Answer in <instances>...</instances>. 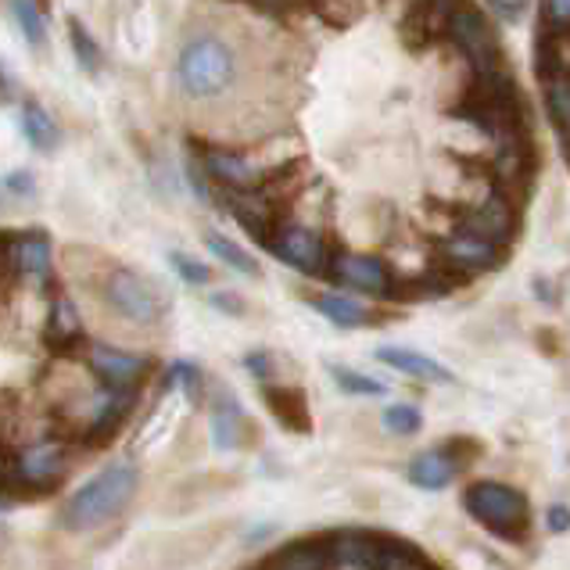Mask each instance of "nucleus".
<instances>
[{"label":"nucleus","instance_id":"nucleus-10","mask_svg":"<svg viewBox=\"0 0 570 570\" xmlns=\"http://www.w3.org/2000/svg\"><path fill=\"white\" fill-rule=\"evenodd\" d=\"M87 366L101 377L105 384H111L116 391H134L144 377H148L151 363L144 355L122 352V348H108V345H90L83 348Z\"/></svg>","mask_w":570,"mask_h":570},{"label":"nucleus","instance_id":"nucleus-7","mask_svg":"<svg viewBox=\"0 0 570 570\" xmlns=\"http://www.w3.org/2000/svg\"><path fill=\"white\" fill-rule=\"evenodd\" d=\"M442 258H445V266L455 273V276H474V273H488V269H495L499 266V258H502V248L495 240H488L474 230H463V226H455L452 234L442 237Z\"/></svg>","mask_w":570,"mask_h":570},{"label":"nucleus","instance_id":"nucleus-18","mask_svg":"<svg viewBox=\"0 0 570 570\" xmlns=\"http://www.w3.org/2000/svg\"><path fill=\"white\" fill-rule=\"evenodd\" d=\"M11 263L26 276H47L51 269V244L43 234H26L11 244Z\"/></svg>","mask_w":570,"mask_h":570},{"label":"nucleus","instance_id":"nucleus-26","mask_svg":"<svg viewBox=\"0 0 570 570\" xmlns=\"http://www.w3.org/2000/svg\"><path fill=\"white\" fill-rule=\"evenodd\" d=\"M384 428L391 434H416L420 431V410H413V405H387Z\"/></svg>","mask_w":570,"mask_h":570},{"label":"nucleus","instance_id":"nucleus-15","mask_svg":"<svg viewBox=\"0 0 570 570\" xmlns=\"http://www.w3.org/2000/svg\"><path fill=\"white\" fill-rule=\"evenodd\" d=\"M460 466L463 463L455 460L449 449H434V452L416 455L413 466H410V481L420 484V488H445L455 478V470H460Z\"/></svg>","mask_w":570,"mask_h":570},{"label":"nucleus","instance_id":"nucleus-23","mask_svg":"<svg viewBox=\"0 0 570 570\" xmlns=\"http://www.w3.org/2000/svg\"><path fill=\"white\" fill-rule=\"evenodd\" d=\"M205 244H208V252H212V255H219L226 266H234L237 273L258 276V266H255V258H252L248 252H240L237 244H230V240H226V237H219V234H208V237H205Z\"/></svg>","mask_w":570,"mask_h":570},{"label":"nucleus","instance_id":"nucleus-2","mask_svg":"<svg viewBox=\"0 0 570 570\" xmlns=\"http://www.w3.org/2000/svg\"><path fill=\"white\" fill-rule=\"evenodd\" d=\"M323 552H327V567H381V570H413V567H431V560L420 549L405 546L399 539L373 531H341L331 539H320Z\"/></svg>","mask_w":570,"mask_h":570},{"label":"nucleus","instance_id":"nucleus-12","mask_svg":"<svg viewBox=\"0 0 570 570\" xmlns=\"http://www.w3.org/2000/svg\"><path fill=\"white\" fill-rule=\"evenodd\" d=\"M226 205H230V216L244 226V230L263 244L273 237L276 226H281V208H276V202L266 194V184L252 187V190H230L226 194Z\"/></svg>","mask_w":570,"mask_h":570},{"label":"nucleus","instance_id":"nucleus-25","mask_svg":"<svg viewBox=\"0 0 570 570\" xmlns=\"http://www.w3.org/2000/svg\"><path fill=\"white\" fill-rule=\"evenodd\" d=\"M331 373H334V381L348 391V395H384V384L370 381V377H363V373H355V370L331 366Z\"/></svg>","mask_w":570,"mask_h":570},{"label":"nucleus","instance_id":"nucleus-8","mask_svg":"<svg viewBox=\"0 0 570 570\" xmlns=\"http://www.w3.org/2000/svg\"><path fill=\"white\" fill-rule=\"evenodd\" d=\"M269 252L281 258V263L295 266L302 273H323L327 269V244L316 230H308V226H295V223H281L273 230V237L266 240Z\"/></svg>","mask_w":570,"mask_h":570},{"label":"nucleus","instance_id":"nucleus-13","mask_svg":"<svg viewBox=\"0 0 570 570\" xmlns=\"http://www.w3.org/2000/svg\"><path fill=\"white\" fill-rule=\"evenodd\" d=\"M202 166L212 180L230 187V190H252V187H263L266 180H273V176H266V169H258L248 155L223 151V148H205Z\"/></svg>","mask_w":570,"mask_h":570},{"label":"nucleus","instance_id":"nucleus-9","mask_svg":"<svg viewBox=\"0 0 570 570\" xmlns=\"http://www.w3.org/2000/svg\"><path fill=\"white\" fill-rule=\"evenodd\" d=\"M460 226L488 237V240H495L499 248H507L517 234V202L510 194H502L499 187H492V194H488L481 205H466L460 212Z\"/></svg>","mask_w":570,"mask_h":570},{"label":"nucleus","instance_id":"nucleus-17","mask_svg":"<svg viewBox=\"0 0 570 570\" xmlns=\"http://www.w3.org/2000/svg\"><path fill=\"white\" fill-rule=\"evenodd\" d=\"M266 395V402H269V410H273V416L284 423V428H291V431H298V434H305L308 431V405H305V395L298 387H266L263 391Z\"/></svg>","mask_w":570,"mask_h":570},{"label":"nucleus","instance_id":"nucleus-36","mask_svg":"<svg viewBox=\"0 0 570 570\" xmlns=\"http://www.w3.org/2000/svg\"><path fill=\"white\" fill-rule=\"evenodd\" d=\"M0 470H4V455H0Z\"/></svg>","mask_w":570,"mask_h":570},{"label":"nucleus","instance_id":"nucleus-33","mask_svg":"<svg viewBox=\"0 0 570 570\" xmlns=\"http://www.w3.org/2000/svg\"><path fill=\"white\" fill-rule=\"evenodd\" d=\"M248 366H252V370H255V373H258V377H263V381L269 377V360H266V355H252V360H248Z\"/></svg>","mask_w":570,"mask_h":570},{"label":"nucleus","instance_id":"nucleus-6","mask_svg":"<svg viewBox=\"0 0 570 570\" xmlns=\"http://www.w3.org/2000/svg\"><path fill=\"white\" fill-rule=\"evenodd\" d=\"M105 298L108 305L116 308L119 316L134 320V323H144V327H151V323H161V316L169 313V298L166 291H161L155 281L148 276H140L134 269H116L105 281Z\"/></svg>","mask_w":570,"mask_h":570},{"label":"nucleus","instance_id":"nucleus-27","mask_svg":"<svg viewBox=\"0 0 570 570\" xmlns=\"http://www.w3.org/2000/svg\"><path fill=\"white\" fill-rule=\"evenodd\" d=\"M237 420H240L237 405L223 402L219 410H216V445H223V449L237 445Z\"/></svg>","mask_w":570,"mask_h":570},{"label":"nucleus","instance_id":"nucleus-30","mask_svg":"<svg viewBox=\"0 0 570 570\" xmlns=\"http://www.w3.org/2000/svg\"><path fill=\"white\" fill-rule=\"evenodd\" d=\"M542 29H570V0H542Z\"/></svg>","mask_w":570,"mask_h":570},{"label":"nucleus","instance_id":"nucleus-22","mask_svg":"<svg viewBox=\"0 0 570 570\" xmlns=\"http://www.w3.org/2000/svg\"><path fill=\"white\" fill-rule=\"evenodd\" d=\"M546 83V108L552 122H557L560 137H570V76H549L542 79Z\"/></svg>","mask_w":570,"mask_h":570},{"label":"nucleus","instance_id":"nucleus-31","mask_svg":"<svg viewBox=\"0 0 570 570\" xmlns=\"http://www.w3.org/2000/svg\"><path fill=\"white\" fill-rule=\"evenodd\" d=\"M173 381L180 384L187 395H198V384H202V373L194 370L190 363H180V366H173Z\"/></svg>","mask_w":570,"mask_h":570},{"label":"nucleus","instance_id":"nucleus-28","mask_svg":"<svg viewBox=\"0 0 570 570\" xmlns=\"http://www.w3.org/2000/svg\"><path fill=\"white\" fill-rule=\"evenodd\" d=\"M69 37H72V47H76V58H79V65H83L87 72H97V65H101V55H97V47H94V40L87 37V29L79 26V22H69Z\"/></svg>","mask_w":570,"mask_h":570},{"label":"nucleus","instance_id":"nucleus-35","mask_svg":"<svg viewBox=\"0 0 570 570\" xmlns=\"http://www.w3.org/2000/svg\"><path fill=\"white\" fill-rule=\"evenodd\" d=\"M563 295H567V302H570V273H567V281H563Z\"/></svg>","mask_w":570,"mask_h":570},{"label":"nucleus","instance_id":"nucleus-16","mask_svg":"<svg viewBox=\"0 0 570 570\" xmlns=\"http://www.w3.org/2000/svg\"><path fill=\"white\" fill-rule=\"evenodd\" d=\"M377 360L384 366H395V370L410 373V377H420V381H434V384L452 381V373L442 363H434V360H428V355L410 352V348H381Z\"/></svg>","mask_w":570,"mask_h":570},{"label":"nucleus","instance_id":"nucleus-21","mask_svg":"<svg viewBox=\"0 0 570 570\" xmlns=\"http://www.w3.org/2000/svg\"><path fill=\"white\" fill-rule=\"evenodd\" d=\"M22 129H26V137H29V144L32 148H40V151H55L58 148V126H55V119L47 116V111L37 105V101H26V108H22Z\"/></svg>","mask_w":570,"mask_h":570},{"label":"nucleus","instance_id":"nucleus-11","mask_svg":"<svg viewBox=\"0 0 570 570\" xmlns=\"http://www.w3.org/2000/svg\"><path fill=\"white\" fill-rule=\"evenodd\" d=\"M327 273L337 284L366 291V295H395V276L373 255H334Z\"/></svg>","mask_w":570,"mask_h":570},{"label":"nucleus","instance_id":"nucleus-5","mask_svg":"<svg viewBox=\"0 0 570 570\" xmlns=\"http://www.w3.org/2000/svg\"><path fill=\"white\" fill-rule=\"evenodd\" d=\"M449 37H452L455 47H460V55L470 61L474 79H492V76L510 72L507 58H502V47L495 40V32H492V26L484 22L481 11L463 8V4L455 8L452 19H449Z\"/></svg>","mask_w":570,"mask_h":570},{"label":"nucleus","instance_id":"nucleus-20","mask_svg":"<svg viewBox=\"0 0 570 570\" xmlns=\"http://www.w3.org/2000/svg\"><path fill=\"white\" fill-rule=\"evenodd\" d=\"M313 308L327 316L331 323H337V327H366V323H373V313L366 305L341 298V295H320L313 298Z\"/></svg>","mask_w":570,"mask_h":570},{"label":"nucleus","instance_id":"nucleus-34","mask_svg":"<svg viewBox=\"0 0 570 570\" xmlns=\"http://www.w3.org/2000/svg\"><path fill=\"white\" fill-rule=\"evenodd\" d=\"M252 4H258V8H291V4H298V0H252Z\"/></svg>","mask_w":570,"mask_h":570},{"label":"nucleus","instance_id":"nucleus-29","mask_svg":"<svg viewBox=\"0 0 570 570\" xmlns=\"http://www.w3.org/2000/svg\"><path fill=\"white\" fill-rule=\"evenodd\" d=\"M169 263H173V269L180 273L187 284H208V266H202L198 258H190V255L173 252V255H169Z\"/></svg>","mask_w":570,"mask_h":570},{"label":"nucleus","instance_id":"nucleus-4","mask_svg":"<svg viewBox=\"0 0 570 570\" xmlns=\"http://www.w3.org/2000/svg\"><path fill=\"white\" fill-rule=\"evenodd\" d=\"M463 507L470 517L481 520L488 531H495L499 539L520 542L528 534V499L510 484L499 481H478L466 488Z\"/></svg>","mask_w":570,"mask_h":570},{"label":"nucleus","instance_id":"nucleus-14","mask_svg":"<svg viewBox=\"0 0 570 570\" xmlns=\"http://www.w3.org/2000/svg\"><path fill=\"white\" fill-rule=\"evenodd\" d=\"M65 474V449L58 442L29 445L19 455V478L32 488H51Z\"/></svg>","mask_w":570,"mask_h":570},{"label":"nucleus","instance_id":"nucleus-32","mask_svg":"<svg viewBox=\"0 0 570 570\" xmlns=\"http://www.w3.org/2000/svg\"><path fill=\"white\" fill-rule=\"evenodd\" d=\"M549 528H552V531L570 528V510H567V507H552V510H549Z\"/></svg>","mask_w":570,"mask_h":570},{"label":"nucleus","instance_id":"nucleus-24","mask_svg":"<svg viewBox=\"0 0 570 570\" xmlns=\"http://www.w3.org/2000/svg\"><path fill=\"white\" fill-rule=\"evenodd\" d=\"M14 14H19L26 40L32 47H43V40H47V22H43V11L37 8V0H14Z\"/></svg>","mask_w":570,"mask_h":570},{"label":"nucleus","instance_id":"nucleus-3","mask_svg":"<svg viewBox=\"0 0 570 570\" xmlns=\"http://www.w3.org/2000/svg\"><path fill=\"white\" fill-rule=\"evenodd\" d=\"M237 72V58L219 37H198L190 40L180 61H176V76H180V87L187 97H219L226 87L234 83Z\"/></svg>","mask_w":570,"mask_h":570},{"label":"nucleus","instance_id":"nucleus-1","mask_svg":"<svg viewBox=\"0 0 570 570\" xmlns=\"http://www.w3.org/2000/svg\"><path fill=\"white\" fill-rule=\"evenodd\" d=\"M137 492V470L126 466V463H116L101 470L94 481H87L79 492L65 502L61 510V524L69 531H90V528H101L105 520L119 517L129 499Z\"/></svg>","mask_w":570,"mask_h":570},{"label":"nucleus","instance_id":"nucleus-19","mask_svg":"<svg viewBox=\"0 0 570 570\" xmlns=\"http://www.w3.org/2000/svg\"><path fill=\"white\" fill-rule=\"evenodd\" d=\"M83 337V323H79V313L72 308L69 298H58L51 308V320H47V345L61 348H72L76 341Z\"/></svg>","mask_w":570,"mask_h":570}]
</instances>
